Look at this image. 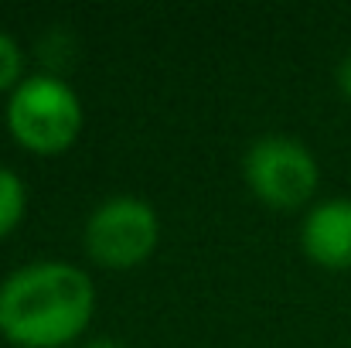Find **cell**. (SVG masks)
Masks as SVG:
<instances>
[{
  "label": "cell",
  "instance_id": "5",
  "mask_svg": "<svg viewBox=\"0 0 351 348\" xmlns=\"http://www.w3.org/2000/svg\"><path fill=\"white\" fill-rule=\"evenodd\" d=\"M304 249L335 270H348L351 266V198H331L321 202L317 209H311V216L304 219Z\"/></svg>",
  "mask_w": 351,
  "mask_h": 348
},
{
  "label": "cell",
  "instance_id": "2",
  "mask_svg": "<svg viewBox=\"0 0 351 348\" xmlns=\"http://www.w3.org/2000/svg\"><path fill=\"white\" fill-rule=\"evenodd\" d=\"M7 126L24 147L38 154L65 150L79 137V126H82L79 96L58 76H48V72L27 76L10 93Z\"/></svg>",
  "mask_w": 351,
  "mask_h": 348
},
{
  "label": "cell",
  "instance_id": "8",
  "mask_svg": "<svg viewBox=\"0 0 351 348\" xmlns=\"http://www.w3.org/2000/svg\"><path fill=\"white\" fill-rule=\"evenodd\" d=\"M338 82H341V89H345V96L351 100V51L345 55V62L338 65Z\"/></svg>",
  "mask_w": 351,
  "mask_h": 348
},
{
  "label": "cell",
  "instance_id": "1",
  "mask_svg": "<svg viewBox=\"0 0 351 348\" xmlns=\"http://www.w3.org/2000/svg\"><path fill=\"white\" fill-rule=\"evenodd\" d=\"M93 308L96 287L75 263L38 259L0 283V332L17 345H65L89 325Z\"/></svg>",
  "mask_w": 351,
  "mask_h": 348
},
{
  "label": "cell",
  "instance_id": "4",
  "mask_svg": "<svg viewBox=\"0 0 351 348\" xmlns=\"http://www.w3.org/2000/svg\"><path fill=\"white\" fill-rule=\"evenodd\" d=\"M157 246V216L143 198L117 195L86 222V249L103 266H136Z\"/></svg>",
  "mask_w": 351,
  "mask_h": 348
},
{
  "label": "cell",
  "instance_id": "3",
  "mask_svg": "<svg viewBox=\"0 0 351 348\" xmlns=\"http://www.w3.org/2000/svg\"><path fill=\"white\" fill-rule=\"evenodd\" d=\"M242 171H245L249 188L263 202L280 205V209L304 205L314 195V188H317V161H314V154L300 140L283 137V133L259 137L245 150Z\"/></svg>",
  "mask_w": 351,
  "mask_h": 348
},
{
  "label": "cell",
  "instance_id": "9",
  "mask_svg": "<svg viewBox=\"0 0 351 348\" xmlns=\"http://www.w3.org/2000/svg\"><path fill=\"white\" fill-rule=\"evenodd\" d=\"M82 348H123L119 342H110V338H96V342H89V345H82Z\"/></svg>",
  "mask_w": 351,
  "mask_h": 348
},
{
  "label": "cell",
  "instance_id": "6",
  "mask_svg": "<svg viewBox=\"0 0 351 348\" xmlns=\"http://www.w3.org/2000/svg\"><path fill=\"white\" fill-rule=\"evenodd\" d=\"M21 216H24V181L10 167H0V235L14 229Z\"/></svg>",
  "mask_w": 351,
  "mask_h": 348
},
{
  "label": "cell",
  "instance_id": "7",
  "mask_svg": "<svg viewBox=\"0 0 351 348\" xmlns=\"http://www.w3.org/2000/svg\"><path fill=\"white\" fill-rule=\"evenodd\" d=\"M17 76H21V48L10 34L0 31V89L14 86Z\"/></svg>",
  "mask_w": 351,
  "mask_h": 348
}]
</instances>
